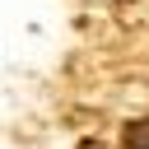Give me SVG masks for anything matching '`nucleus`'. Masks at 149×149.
I'll return each instance as SVG.
<instances>
[{
  "instance_id": "nucleus-1",
  "label": "nucleus",
  "mask_w": 149,
  "mask_h": 149,
  "mask_svg": "<svg viewBox=\"0 0 149 149\" xmlns=\"http://www.w3.org/2000/svg\"><path fill=\"white\" fill-rule=\"evenodd\" d=\"M126 144H130V149H149V116L126 126Z\"/></svg>"
}]
</instances>
